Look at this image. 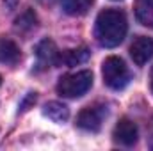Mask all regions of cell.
Here are the masks:
<instances>
[{
    "mask_svg": "<svg viewBox=\"0 0 153 151\" xmlns=\"http://www.w3.org/2000/svg\"><path fill=\"white\" fill-rule=\"evenodd\" d=\"M89 57V52L87 48H76V50H68L61 55V61L68 66H75V64H80L84 62L85 59Z\"/></svg>",
    "mask_w": 153,
    "mask_h": 151,
    "instance_id": "obj_12",
    "label": "cell"
},
{
    "mask_svg": "<svg viewBox=\"0 0 153 151\" xmlns=\"http://www.w3.org/2000/svg\"><path fill=\"white\" fill-rule=\"evenodd\" d=\"M36 57H38V66H41V68H50L61 61V53H59L57 46L53 44V41H50V39H45L38 44Z\"/></svg>",
    "mask_w": 153,
    "mask_h": 151,
    "instance_id": "obj_7",
    "label": "cell"
},
{
    "mask_svg": "<svg viewBox=\"0 0 153 151\" xmlns=\"http://www.w3.org/2000/svg\"><path fill=\"white\" fill-rule=\"evenodd\" d=\"M153 55V39L146 36H139L134 39L130 46V57L137 66H144Z\"/></svg>",
    "mask_w": 153,
    "mask_h": 151,
    "instance_id": "obj_5",
    "label": "cell"
},
{
    "mask_svg": "<svg viewBox=\"0 0 153 151\" xmlns=\"http://www.w3.org/2000/svg\"><path fill=\"white\" fill-rule=\"evenodd\" d=\"M135 18L141 25L153 29V0H135Z\"/></svg>",
    "mask_w": 153,
    "mask_h": 151,
    "instance_id": "obj_9",
    "label": "cell"
},
{
    "mask_svg": "<svg viewBox=\"0 0 153 151\" xmlns=\"http://www.w3.org/2000/svg\"><path fill=\"white\" fill-rule=\"evenodd\" d=\"M148 141H150V148L153 150V123H152V126H150V139Z\"/></svg>",
    "mask_w": 153,
    "mask_h": 151,
    "instance_id": "obj_13",
    "label": "cell"
},
{
    "mask_svg": "<svg viewBox=\"0 0 153 151\" xmlns=\"http://www.w3.org/2000/svg\"><path fill=\"white\" fill-rule=\"evenodd\" d=\"M114 141L121 146H134L137 142V126L134 121L123 117L119 119V123L116 124L114 133H112Z\"/></svg>",
    "mask_w": 153,
    "mask_h": 151,
    "instance_id": "obj_6",
    "label": "cell"
},
{
    "mask_svg": "<svg viewBox=\"0 0 153 151\" xmlns=\"http://www.w3.org/2000/svg\"><path fill=\"white\" fill-rule=\"evenodd\" d=\"M61 5H62L66 14L82 16V14H85L91 9L93 0H61Z\"/></svg>",
    "mask_w": 153,
    "mask_h": 151,
    "instance_id": "obj_11",
    "label": "cell"
},
{
    "mask_svg": "<svg viewBox=\"0 0 153 151\" xmlns=\"http://www.w3.org/2000/svg\"><path fill=\"white\" fill-rule=\"evenodd\" d=\"M150 87H152V93H153V66H152V71H150Z\"/></svg>",
    "mask_w": 153,
    "mask_h": 151,
    "instance_id": "obj_14",
    "label": "cell"
},
{
    "mask_svg": "<svg viewBox=\"0 0 153 151\" xmlns=\"http://www.w3.org/2000/svg\"><path fill=\"white\" fill-rule=\"evenodd\" d=\"M20 61V48L14 41L7 38H0V62L16 64Z\"/></svg>",
    "mask_w": 153,
    "mask_h": 151,
    "instance_id": "obj_8",
    "label": "cell"
},
{
    "mask_svg": "<svg viewBox=\"0 0 153 151\" xmlns=\"http://www.w3.org/2000/svg\"><path fill=\"white\" fill-rule=\"evenodd\" d=\"M102 75H103V82L114 89L119 91L123 89L126 84H128V68L125 66V62L119 59V57H107L103 61V66H102Z\"/></svg>",
    "mask_w": 153,
    "mask_h": 151,
    "instance_id": "obj_3",
    "label": "cell"
},
{
    "mask_svg": "<svg viewBox=\"0 0 153 151\" xmlns=\"http://www.w3.org/2000/svg\"><path fill=\"white\" fill-rule=\"evenodd\" d=\"M105 117H107V107H103V105L85 107L76 117V126L85 132H98L102 128Z\"/></svg>",
    "mask_w": 153,
    "mask_h": 151,
    "instance_id": "obj_4",
    "label": "cell"
},
{
    "mask_svg": "<svg viewBox=\"0 0 153 151\" xmlns=\"http://www.w3.org/2000/svg\"><path fill=\"white\" fill-rule=\"evenodd\" d=\"M45 115L48 119H52L53 123H66L70 117V110L66 105H62L59 101H50L45 107Z\"/></svg>",
    "mask_w": 153,
    "mask_h": 151,
    "instance_id": "obj_10",
    "label": "cell"
},
{
    "mask_svg": "<svg viewBox=\"0 0 153 151\" xmlns=\"http://www.w3.org/2000/svg\"><path fill=\"white\" fill-rule=\"evenodd\" d=\"M93 85V73L89 70H80L75 73L61 76L57 84V93L64 98H80Z\"/></svg>",
    "mask_w": 153,
    "mask_h": 151,
    "instance_id": "obj_2",
    "label": "cell"
},
{
    "mask_svg": "<svg viewBox=\"0 0 153 151\" xmlns=\"http://www.w3.org/2000/svg\"><path fill=\"white\" fill-rule=\"evenodd\" d=\"M126 30H128L126 16L119 9H105L96 18L94 34L98 43L105 48H114L119 43H123Z\"/></svg>",
    "mask_w": 153,
    "mask_h": 151,
    "instance_id": "obj_1",
    "label": "cell"
}]
</instances>
